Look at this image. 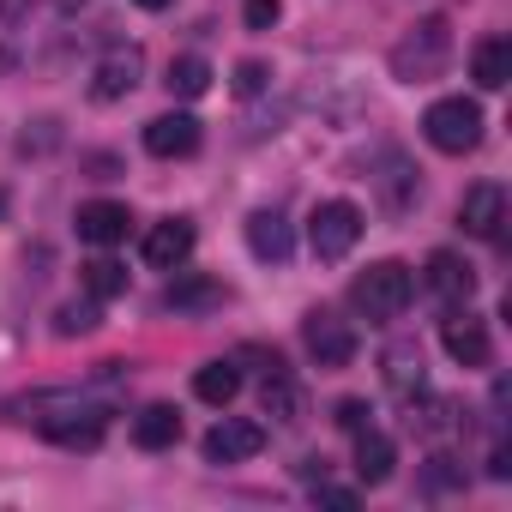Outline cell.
I'll return each instance as SVG.
<instances>
[{
  "instance_id": "cell-15",
  "label": "cell",
  "mask_w": 512,
  "mask_h": 512,
  "mask_svg": "<svg viewBox=\"0 0 512 512\" xmlns=\"http://www.w3.org/2000/svg\"><path fill=\"white\" fill-rule=\"evenodd\" d=\"M235 392H241V356H217V362H205L193 374V398L211 404V410H229Z\"/></svg>"
},
{
  "instance_id": "cell-28",
  "label": "cell",
  "mask_w": 512,
  "mask_h": 512,
  "mask_svg": "<svg viewBox=\"0 0 512 512\" xmlns=\"http://www.w3.org/2000/svg\"><path fill=\"white\" fill-rule=\"evenodd\" d=\"M368 416H374V410H368V404H362V398H344V404H338V416H332V422H338V428H344V434H362V428H368Z\"/></svg>"
},
{
  "instance_id": "cell-29",
  "label": "cell",
  "mask_w": 512,
  "mask_h": 512,
  "mask_svg": "<svg viewBox=\"0 0 512 512\" xmlns=\"http://www.w3.org/2000/svg\"><path fill=\"white\" fill-rule=\"evenodd\" d=\"M452 482H464V470H452V458L434 452V458H428V488H452Z\"/></svg>"
},
{
  "instance_id": "cell-30",
  "label": "cell",
  "mask_w": 512,
  "mask_h": 512,
  "mask_svg": "<svg viewBox=\"0 0 512 512\" xmlns=\"http://www.w3.org/2000/svg\"><path fill=\"white\" fill-rule=\"evenodd\" d=\"M314 500H320V506H356V488H326V482H320Z\"/></svg>"
},
{
  "instance_id": "cell-16",
  "label": "cell",
  "mask_w": 512,
  "mask_h": 512,
  "mask_svg": "<svg viewBox=\"0 0 512 512\" xmlns=\"http://www.w3.org/2000/svg\"><path fill=\"white\" fill-rule=\"evenodd\" d=\"M247 247H253V260L284 266L290 260V223H284V211H253L247 217Z\"/></svg>"
},
{
  "instance_id": "cell-33",
  "label": "cell",
  "mask_w": 512,
  "mask_h": 512,
  "mask_svg": "<svg viewBox=\"0 0 512 512\" xmlns=\"http://www.w3.org/2000/svg\"><path fill=\"white\" fill-rule=\"evenodd\" d=\"M7 205H13V199H7V187H0V217H7Z\"/></svg>"
},
{
  "instance_id": "cell-4",
  "label": "cell",
  "mask_w": 512,
  "mask_h": 512,
  "mask_svg": "<svg viewBox=\"0 0 512 512\" xmlns=\"http://www.w3.org/2000/svg\"><path fill=\"white\" fill-rule=\"evenodd\" d=\"M422 133H428V145H434V151L464 157V151H476V145H482V109H476L470 97H440V103H428Z\"/></svg>"
},
{
  "instance_id": "cell-32",
  "label": "cell",
  "mask_w": 512,
  "mask_h": 512,
  "mask_svg": "<svg viewBox=\"0 0 512 512\" xmlns=\"http://www.w3.org/2000/svg\"><path fill=\"white\" fill-rule=\"evenodd\" d=\"M133 7H145V13H163V7H175V0H133Z\"/></svg>"
},
{
  "instance_id": "cell-24",
  "label": "cell",
  "mask_w": 512,
  "mask_h": 512,
  "mask_svg": "<svg viewBox=\"0 0 512 512\" xmlns=\"http://www.w3.org/2000/svg\"><path fill=\"white\" fill-rule=\"evenodd\" d=\"M127 290V266H115V260H91L85 266V296L91 302H109V296H121Z\"/></svg>"
},
{
  "instance_id": "cell-14",
  "label": "cell",
  "mask_w": 512,
  "mask_h": 512,
  "mask_svg": "<svg viewBox=\"0 0 512 512\" xmlns=\"http://www.w3.org/2000/svg\"><path fill=\"white\" fill-rule=\"evenodd\" d=\"M428 290L446 302V308H464L470 296H476V272H470V260H458V253H428Z\"/></svg>"
},
{
  "instance_id": "cell-6",
  "label": "cell",
  "mask_w": 512,
  "mask_h": 512,
  "mask_svg": "<svg viewBox=\"0 0 512 512\" xmlns=\"http://www.w3.org/2000/svg\"><path fill=\"white\" fill-rule=\"evenodd\" d=\"M500 223H506V187H500V181L464 187V199H458V229L476 235V241H500Z\"/></svg>"
},
{
  "instance_id": "cell-10",
  "label": "cell",
  "mask_w": 512,
  "mask_h": 512,
  "mask_svg": "<svg viewBox=\"0 0 512 512\" xmlns=\"http://www.w3.org/2000/svg\"><path fill=\"white\" fill-rule=\"evenodd\" d=\"M139 73H145V49H139V43H115V49L97 61L91 91H97L103 103H115V97H127V91L139 85Z\"/></svg>"
},
{
  "instance_id": "cell-8",
  "label": "cell",
  "mask_w": 512,
  "mask_h": 512,
  "mask_svg": "<svg viewBox=\"0 0 512 512\" xmlns=\"http://www.w3.org/2000/svg\"><path fill=\"white\" fill-rule=\"evenodd\" d=\"M193 241H199V235H193L187 217H163V223H151V235H145L139 253H145L151 272H181V266L193 260Z\"/></svg>"
},
{
  "instance_id": "cell-7",
  "label": "cell",
  "mask_w": 512,
  "mask_h": 512,
  "mask_svg": "<svg viewBox=\"0 0 512 512\" xmlns=\"http://www.w3.org/2000/svg\"><path fill=\"white\" fill-rule=\"evenodd\" d=\"M302 338H308V356H314L320 368H350V362H356V332H350L338 314H326V308H314V314L302 320Z\"/></svg>"
},
{
  "instance_id": "cell-12",
  "label": "cell",
  "mask_w": 512,
  "mask_h": 512,
  "mask_svg": "<svg viewBox=\"0 0 512 512\" xmlns=\"http://www.w3.org/2000/svg\"><path fill=\"white\" fill-rule=\"evenodd\" d=\"M199 139H205V133H199V121H193L187 109L145 121V151H151V157H193Z\"/></svg>"
},
{
  "instance_id": "cell-3",
  "label": "cell",
  "mask_w": 512,
  "mask_h": 512,
  "mask_svg": "<svg viewBox=\"0 0 512 512\" xmlns=\"http://www.w3.org/2000/svg\"><path fill=\"white\" fill-rule=\"evenodd\" d=\"M410 296H416V278H410L404 260H374V266L350 284V302H356V314H362L368 326L398 320V314L410 308Z\"/></svg>"
},
{
  "instance_id": "cell-31",
  "label": "cell",
  "mask_w": 512,
  "mask_h": 512,
  "mask_svg": "<svg viewBox=\"0 0 512 512\" xmlns=\"http://www.w3.org/2000/svg\"><path fill=\"white\" fill-rule=\"evenodd\" d=\"M488 476H494V482H506V476H512V452H506V446H494V452H488Z\"/></svg>"
},
{
  "instance_id": "cell-26",
  "label": "cell",
  "mask_w": 512,
  "mask_h": 512,
  "mask_svg": "<svg viewBox=\"0 0 512 512\" xmlns=\"http://www.w3.org/2000/svg\"><path fill=\"white\" fill-rule=\"evenodd\" d=\"M284 19V0H247V7H241V25L247 31H272Z\"/></svg>"
},
{
  "instance_id": "cell-23",
  "label": "cell",
  "mask_w": 512,
  "mask_h": 512,
  "mask_svg": "<svg viewBox=\"0 0 512 512\" xmlns=\"http://www.w3.org/2000/svg\"><path fill=\"white\" fill-rule=\"evenodd\" d=\"M266 416L302 422V386H296L290 374H266Z\"/></svg>"
},
{
  "instance_id": "cell-17",
  "label": "cell",
  "mask_w": 512,
  "mask_h": 512,
  "mask_svg": "<svg viewBox=\"0 0 512 512\" xmlns=\"http://www.w3.org/2000/svg\"><path fill=\"white\" fill-rule=\"evenodd\" d=\"M175 440H181V410H175V404H145V410L133 416V446L163 452V446H175Z\"/></svg>"
},
{
  "instance_id": "cell-27",
  "label": "cell",
  "mask_w": 512,
  "mask_h": 512,
  "mask_svg": "<svg viewBox=\"0 0 512 512\" xmlns=\"http://www.w3.org/2000/svg\"><path fill=\"white\" fill-rule=\"evenodd\" d=\"M266 79H272V67H266V61H241V67H235V91H241V97H260V91H266Z\"/></svg>"
},
{
  "instance_id": "cell-2",
  "label": "cell",
  "mask_w": 512,
  "mask_h": 512,
  "mask_svg": "<svg viewBox=\"0 0 512 512\" xmlns=\"http://www.w3.org/2000/svg\"><path fill=\"white\" fill-rule=\"evenodd\" d=\"M446 61H452V19H446V13L416 19V25L392 43V79H404V85H428V79H440Z\"/></svg>"
},
{
  "instance_id": "cell-1",
  "label": "cell",
  "mask_w": 512,
  "mask_h": 512,
  "mask_svg": "<svg viewBox=\"0 0 512 512\" xmlns=\"http://www.w3.org/2000/svg\"><path fill=\"white\" fill-rule=\"evenodd\" d=\"M13 410H25L19 422H37L43 440L73 446V452H91L109 428V398H97V392H31Z\"/></svg>"
},
{
  "instance_id": "cell-5",
  "label": "cell",
  "mask_w": 512,
  "mask_h": 512,
  "mask_svg": "<svg viewBox=\"0 0 512 512\" xmlns=\"http://www.w3.org/2000/svg\"><path fill=\"white\" fill-rule=\"evenodd\" d=\"M356 241H362V205H350V199L314 205V217H308V247L320 253V260H344Z\"/></svg>"
},
{
  "instance_id": "cell-9",
  "label": "cell",
  "mask_w": 512,
  "mask_h": 512,
  "mask_svg": "<svg viewBox=\"0 0 512 512\" xmlns=\"http://www.w3.org/2000/svg\"><path fill=\"white\" fill-rule=\"evenodd\" d=\"M260 446H266V428L247 422V416H223L205 434V458L211 464H247V458H260Z\"/></svg>"
},
{
  "instance_id": "cell-11",
  "label": "cell",
  "mask_w": 512,
  "mask_h": 512,
  "mask_svg": "<svg viewBox=\"0 0 512 512\" xmlns=\"http://www.w3.org/2000/svg\"><path fill=\"white\" fill-rule=\"evenodd\" d=\"M440 344H446V356H452L458 368H488V362H494L488 326H482V320H470V314H452V320H440Z\"/></svg>"
},
{
  "instance_id": "cell-21",
  "label": "cell",
  "mask_w": 512,
  "mask_h": 512,
  "mask_svg": "<svg viewBox=\"0 0 512 512\" xmlns=\"http://www.w3.org/2000/svg\"><path fill=\"white\" fill-rule=\"evenodd\" d=\"M163 302H169L175 314H205V308H223V302H229V290H223L217 278H175Z\"/></svg>"
},
{
  "instance_id": "cell-19",
  "label": "cell",
  "mask_w": 512,
  "mask_h": 512,
  "mask_svg": "<svg viewBox=\"0 0 512 512\" xmlns=\"http://www.w3.org/2000/svg\"><path fill=\"white\" fill-rule=\"evenodd\" d=\"M470 79H476L482 91H500V85L512 79V43H506V37H482L476 55H470Z\"/></svg>"
},
{
  "instance_id": "cell-20",
  "label": "cell",
  "mask_w": 512,
  "mask_h": 512,
  "mask_svg": "<svg viewBox=\"0 0 512 512\" xmlns=\"http://www.w3.org/2000/svg\"><path fill=\"white\" fill-rule=\"evenodd\" d=\"M380 368H386V386L398 392V398H416L422 392V344H392L386 356H380Z\"/></svg>"
},
{
  "instance_id": "cell-22",
  "label": "cell",
  "mask_w": 512,
  "mask_h": 512,
  "mask_svg": "<svg viewBox=\"0 0 512 512\" xmlns=\"http://www.w3.org/2000/svg\"><path fill=\"white\" fill-rule=\"evenodd\" d=\"M163 85H169L175 97H187V103H193V97H205V91H211V61H205V55H175Z\"/></svg>"
},
{
  "instance_id": "cell-18",
  "label": "cell",
  "mask_w": 512,
  "mask_h": 512,
  "mask_svg": "<svg viewBox=\"0 0 512 512\" xmlns=\"http://www.w3.org/2000/svg\"><path fill=\"white\" fill-rule=\"evenodd\" d=\"M392 470H398V446H392L386 434L362 428V434H356V476H362L368 488H380V482H392Z\"/></svg>"
},
{
  "instance_id": "cell-25",
  "label": "cell",
  "mask_w": 512,
  "mask_h": 512,
  "mask_svg": "<svg viewBox=\"0 0 512 512\" xmlns=\"http://www.w3.org/2000/svg\"><path fill=\"white\" fill-rule=\"evenodd\" d=\"M97 326H103L97 302H67V308L55 314V332H61V338H85V332H97Z\"/></svg>"
},
{
  "instance_id": "cell-13",
  "label": "cell",
  "mask_w": 512,
  "mask_h": 512,
  "mask_svg": "<svg viewBox=\"0 0 512 512\" xmlns=\"http://www.w3.org/2000/svg\"><path fill=\"white\" fill-rule=\"evenodd\" d=\"M79 241H91V247H115V241H127V229H133V211L121 205V199H91V205H79Z\"/></svg>"
}]
</instances>
